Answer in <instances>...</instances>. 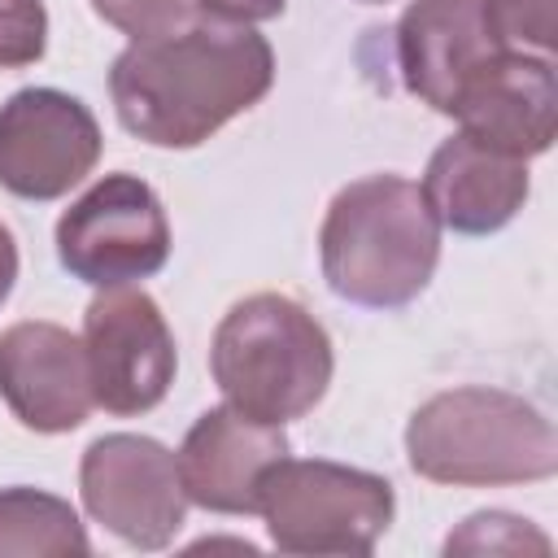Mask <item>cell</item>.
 Returning <instances> with one entry per match:
<instances>
[{"mask_svg": "<svg viewBox=\"0 0 558 558\" xmlns=\"http://www.w3.org/2000/svg\"><path fill=\"white\" fill-rule=\"evenodd\" d=\"M275 83L266 35L231 22H192L135 39L109 70L118 122L153 148H196L253 109Z\"/></svg>", "mask_w": 558, "mask_h": 558, "instance_id": "obj_1", "label": "cell"}, {"mask_svg": "<svg viewBox=\"0 0 558 558\" xmlns=\"http://www.w3.org/2000/svg\"><path fill=\"white\" fill-rule=\"evenodd\" d=\"M318 257L323 279L340 301L401 310L436 275L440 222L418 183L401 174H366L331 196Z\"/></svg>", "mask_w": 558, "mask_h": 558, "instance_id": "obj_2", "label": "cell"}, {"mask_svg": "<svg viewBox=\"0 0 558 558\" xmlns=\"http://www.w3.org/2000/svg\"><path fill=\"white\" fill-rule=\"evenodd\" d=\"M405 458L432 484H532L558 471V432L532 401L471 384L436 392L410 414Z\"/></svg>", "mask_w": 558, "mask_h": 558, "instance_id": "obj_3", "label": "cell"}, {"mask_svg": "<svg viewBox=\"0 0 558 558\" xmlns=\"http://www.w3.org/2000/svg\"><path fill=\"white\" fill-rule=\"evenodd\" d=\"M209 371L231 410L283 427L323 401L336 357L327 327L301 301L253 292L222 314Z\"/></svg>", "mask_w": 558, "mask_h": 558, "instance_id": "obj_4", "label": "cell"}, {"mask_svg": "<svg viewBox=\"0 0 558 558\" xmlns=\"http://www.w3.org/2000/svg\"><path fill=\"white\" fill-rule=\"evenodd\" d=\"M397 510L392 484L327 458H279L257 488V514L283 554L357 558L379 545Z\"/></svg>", "mask_w": 558, "mask_h": 558, "instance_id": "obj_5", "label": "cell"}, {"mask_svg": "<svg viewBox=\"0 0 558 558\" xmlns=\"http://www.w3.org/2000/svg\"><path fill=\"white\" fill-rule=\"evenodd\" d=\"M57 257L92 288L153 279L170 262V222L157 192L135 174L96 179L57 218Z\"/></svg>", "mask_w": 558, "mask_h": 558, "instance_id": "obj_6", "label": "cell"}, {"mask_svg": "<svg viewBox=\"0 0 558 558\" xmlns=\"http://www.w3.org/2000/svg\"><path fill=\"white\" fill-rule=\"evenodd\" d=\"M83 510L135 549H166L187 514V493L174 453L135 432H113L87 445L78 466Z\"/></svg>", "mask_w": 558, "mask_h": 558, "instance_id": "obj_7", "label": "cell"}, {"mask_svg": "<svg viewBox=\"0 0 558 558\" xmlns=\"http://www.w3.org/2000/svg\"><path fill=\"white\" fill-rule=\"evenodd\" d=\"M92 397L118 418L148 414L174 384V336L161 305L140 288H100L83 314Z\"/></svg>", "mask_w": 558, "mask_h": 558, "instance_id": "obj_8", "label": "cell"}, {"mask_svg": "<svg viewBox=\"0 0 558 558\" xmlns=\"http://www.w3.org/2000/svg\"><path fill=\"white\" fill-rule=\"evenodd\" d=\"M100 161V126L78 96L22 87L0 105V187L22 201H57Z\"/></svg>", "mask_w": 558, "mask_h": 558, "instance_id": "obj_9", "label": "cell"}, {"mask_svg": "<svg viewBox=\"0 0 558 558\" xmlns=\"http://www.w3.org/2000/svg\"><path fill=\"white\" fill-rule=\"evenodd\" d=\"M0 397L31 432L61 436L87 423L96 397L83 340L44 318H26L0 331Z\"/></svg>", "mask_w": 558, "mask_h": 558, "instance_id": "obj_10", "label": "cell"}, {"mask_svg": "<svg viewBox=\"0 0 558 558\" xmlns=\"http://www.w3.org/2000/svg\"><path fill=\"white\" fill-rule=\"evenodd\" d=\"M449 118L462 122V135L519 161L549 153L558 135L554 61L501 48L462 83Z\"/></svg>", "mask_w": 558, "mask_h": 558, "instance_id": "obj_11", "label": "cell"}, {"mask_svg": "<svg viewBox=\"0 0 558 558\" xmlns=\"http://www.w3.org/2000/svg\"><path fill=\"white\" fill-rule=\"evenodd\" d=\"M283 453H288L283 427L257 423L231 405H214L187 427L174 462L192 506L214 514H257L262 475Z\"/></svg>", "mask_w": 558, "mask_h": 558, "instance_id": "obj_12", "label": "cell"}, {"mask_svg": "<svg viewBox=\"0 0 558 558\" xmlns=\"http://www.w3.org/2000/svg\"><path fill=\"white\" fill-rule=\"evenodd\" d=\"M501 52L484 0H410L397 22V61L405 87L436 113H453L462 83Z\"/></svg>", "mask_w": 558, "mask_h": 558, "instance_id": "obj_13", "label": "cell"}, {"mask_svg": "<svg viewBox=\"0 0 558 558\" xmlns=\"http://www.w3.org/2000/svg\"><path fill=\"white\" fill-rule=\"evenodd\" d=\"M418 187L440 227L458 235H493L527 201V161L458 131L432 153Z\"/></svg>", "mask_w": 558, "mask_h": 558, "instance_id": "obj_14", "label": "cell"}, {"mask_svg": "<svg viewBox=\"0 0 558 558\" xmlns=\"http://www.w3.org/2000/svg\"><path fill=\"white\" fill-rule=\"evenodd\" d=\"M92 541L70 501L39 488H0V558H83Z\"/></svg>", "mask_w": 558, "mask_h": 558, "instance_id": "obj_15", "label": "cell"}, {"mask_svg": "<svg viewBox=\"0 0 558 558\" xmlns=\"http://www.w3.org/2000/svg\"><path fill=\"white\" fill-rule=\"evenodd\" d=\"M445 554H549V536L506 510H480L445 541Z\"/></svg>", "mask_w": 558, "mask_h": 558, "instance_id": "obj_16", "label": "cell"}, {"mask_svg": "<svg viewBox=\"0 0 558 558\" xmlns=\"http://www.w3.org/2000/svg\"><path fill=\"white\" fill-rule=\"evenodd\" d=\"M488 22L510 52L549 57L558 31V0H484Z\"/></svg>", "mask_w": 558, "mask_h": 558, "instance_id": "obj_17", "label": "cell"}, {"mask_svg": "<svg viewBox=\"0 0 558 558\" xmlns=\"http://www.w3.org/2000/svg\"><path fill=\"white\" fill-rule=\"evenodd\" d=\"M92 9L131 39H153L201 22L196 0H92Z\"/></svg>", "mask_w": 558, "mask_h": 558, "instance_id": "obj_18", "label": "cell"}, {"mask_svg": "<svg viewBox=\"0 0 558 558\" xmlns=\"http://www.w3.org/2000/svg\"><path fill=\"white\" fill-rule=\"evenodd\" d=\"M48 48L44 0H0V70L35 65Z\"/></svg>", "mask_w": 558, "mask_h": 558, "instance_id": "obj_19", "label": "cell"}, {"mask_svg": "<svg viewBox=\"0 0 558 558\" xmlns=\"http://www.w3.org/2000/svg\"><path fill=\"white\" fill-rule=\"evenodd\" d=\"M201 17L209 22H231V26H253V22H270L283 13V0H196Z\"/></svg>", "mask_w": 558, "mask_h": 558, "instance_id": "obj_20", "label": "cell"}, {"mask_svg": "<svg viewBox=\"0 0 558 558\" xmlns=\"http://www.w3.org/2000/svg\"><path fill=\"white\" fill-rule=\"evenodd\" d=\"M13 283H17V244H13V231L0 222V305L9 301Z\"/></svg>", "mask_w": 558, "mask_h": 558, "instance_id": "obj_21", "label": "cell"}, {"mask_svg": "<svg viewBox=\"0 0 558 558\" xmlns=\"http://www.w3.org/2000/svg\"><path fill=\"white\" fill-rule=\"evenodd\" d=\"M366 4H379V0H366Z\"/></svg>", "mask_w": 558, "mask_h": 558, "instance_id": "obj_22", "label": "cell"}]
</instances>
